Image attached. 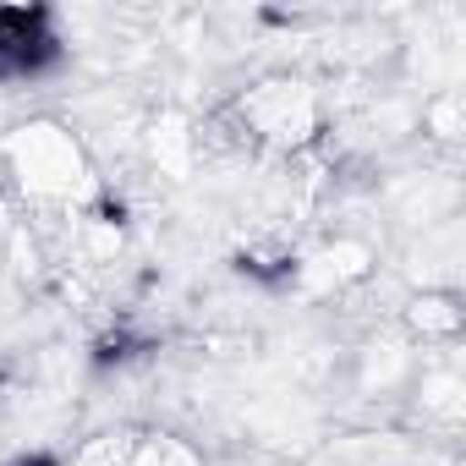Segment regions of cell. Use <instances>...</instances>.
I'll return each instance as SVG.
<instances>
[{
  "mask_svg": "<svg viewBox=\"0 0 466 466\" xmlns=\"http://www.w3.org/2000/svg\"><path fill=\"white\" fill-rule=\"evenodd\" d=\"M6 176L34 198V203H72L88 187V148L72 127L61 121H23L0 143Z\"/></svg>",
  "mask_w": 466,
  "mask_h": 466,
  "instance_id": "cell-1",
  "label": "cell"
},
{
  "mask_svg": "<svg viewBox=\"0 0 466 466\" xmlns=\"http://www.w3.org/2000/svg\"><path fill=\"white\" fill-rule=\"evenodd\" d=\"M230 116H237V127L248 132L253 148H275V154H302L324 132V99L302 77L253 83L237 105H230Z\"/></svg>",
  "mask_w": 466,
  "mask_h": 466,
  "instance_id": "cell-2",
  "label": "cell"
},
{
  "mask_svg": "<svg viewBox=\"0 0 466 466\" xmlns=\"http://www.w3.org/2000/svg\"><path fill=\"white\" fill-rule=\"evenodd\" d=\"M56 56H61V34L45 6H0V83L34 77Z\"/></svg>",
  "mask_w": 466,
  "mask_h": 466,
  "instance_id": "cell-3",
  "label": "cell"
},
{
  "mask_svg": "<svg viewBox=\"0 0 466 466\" xmlns=\"http://www.w3.org/2000/svg\"><path fill=\"white\" fill-rule=\"evenodd\" d=\"M302 286L319 291V297H335V291H351L373 275V242L357 237V230H335V237H324L302 264H297Z\"/></svg>",
  "mask_w": 466,
  "mask_h": 466,
  "instance_id": "cell-4",
  "label": "cell"
},
{
  "mask_svg": "<svg viewBox=\"0 0 466 466\" xmlns=\"http://www.w3.org/2000/svg\"><path fill=\"white\" fill-rule=\"evenodd\" d=\"M198 132L181 121V116H159L154 127H148V159H154V170L159 176H170V181H187L192 176V165H198Z\"/></svg>",
  "mask_w": 466,
  "mask_h": 466,
  "instance_id": "cell-5",
  "label": "cell"
},
{
  "mask_svg": "<svg viewBox=\"0 0 466 466\" xmlns=\"http://www.w3.org/2000/svg\"><path fill=\"white\" fill-rule=\"evenodd\" d=\"M406 329L422 340H455L461 335V297L455 291H417L406 302Z\"/></svg>",
  "mask_w": 466,
  "mask_h": 466,
  "instance_id": "cell-6",
  "label": "cell"
},
{
  "mask_svg": "<svg viewBox=\"0 0 466 466\" xmlns=\"http://www.w3.org/2000/svg\"><path fill=\"white\" fill-rule=\"evenodd\" d=\"M411 373H417V368H411L406 340H373V346L362 351V390H368V395H390V390H400Z\"/></svg>",
  "mask_w": 466,
  "mask_h": 466,
  "instance_id": "cell-7",
  "label": "cell"
},
{
  "mask_svg": "<svg viewBox=\"0 0 466 466\" xmlns=\"http://www.w3.org/2000/svg\"><path fill=\"white\" fill-rule=\"evenodd\" d=\"M411 395H417L422 422H455L461 417V373L455 368H422L411 379Z\"/></svg>",
  "mask_w": 466,
  "mask_h": 466,
  "instance_id": "cell-8",
  "label": "cell"
},
{
  "mask_svg": "<svg viewBox=\"0 0 466 466\" xmlns=\"http://www.w3.org/2000/svg\"><path fill=\"white\" fill-rule=\"evenodd\" d=\"M121 466H203V455H198V444H187L176 433H143V439H127Z\"/></svg>",
  "mask_w": 466,
  "mask_h": 466,
  "instance_id": "cell-9",
  "label": "cell"
},
{
  "mask_svg": "<svg viewBox=\"0 0 466 466\" xmlns=\"http://www.w3.org/2000/svg\"><path fill=\"white\" fill-rule=\"evenodd\" d=\"M422 132L433 137V143H444V148H455L461 143V132H466V94L461 88H444V94H428L422 99Z\"/></svg>",
  "mask_w": 466,
  "mask_h": 466,
  "instance_id": "cell-10",
  "label": "cell"
}]
</instances>
